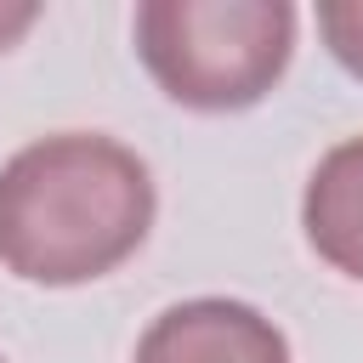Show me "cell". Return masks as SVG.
<instances>
[{"mask_svg": "<svg viewBox=\"0 0 363 363\" xmlns=\"http://www.w3.org/2000/svg\"><path fill=\"white\" fill-rule=\"evenodd\" d=\"M318 34L329 45V57L363 79V0H323L318 6Z\"/></svg>", "mask_w": 363, "mask_h": 363, "instance_id": "5b68a950", "label": "cell"}, {"mask_svg": "<svg viewBox=\"0 0 363 363\" xmlns=\"http://www.w3.org/2000/svg\"><path fill=\"white\" fill-rule=\"evenodd\" d=\"M0 363H6V357H0Z\"/></svg>", "mask_w": 363, "mask_h": 363, "instance_id": "52a82bcc", "label": "cell"}, {"mask_svg": "<svg viewBox=\"0 0 363 363\" xmlns=\"http://www.w3.org/2000/svg\"><path fill=\"white\" fill-rule=\"evenodd\" d=\"M289 0H142L130 17L136 62L193 113L255 108L295 57Z\"/></svg>", "mask_w": 363, "mask_h": 363, "instance_id": "7a4b0ae2", "label": "cell"}, {"mask_svg": "<svg viewBox=\"0 0 363 363\" xmlns=\"http://www.w3.org/2000/svg\"><path fill=\"white\" fill-rule=\"evenodd\" d=\"M34 23H40V6H34V0H0V57H6Z\"/></svg>", "mask_w": 363, "mask_h": 363, "instance_id": "8992f818", "label": "cell"}, {"mask_svg": "<svg viewBox=\"0 0 363 363\" xmlns=\"http://www.w3.org/2000/svg\"><path fill=\"white\" fill-rule=\"evenodd\" d=\"M159 187L108 130H51L0 164V267L40 289L119 272L153 233Z\"/></svg>", "mask_w": 363, "mask_h": 363, "instance_id": "6da1fadb", "label": "cell"}, {"mask_svg": "<svg viewBox=\"0 0 363 363\" xmlns=\"http://www.w3.org/2000/svg\"><path fill=\"white\" fill-rule=\"evenodd\" d=\"M301 233L323 267L363 284V136L335 142L301 193Z\"/></svg>", "mask_w": 363, "mask_h": 363, "instance_id": "277c9868", "label": "cell"}, {"mask_svg": "<svg viewBox=\"0 0 363 363\" xmlns=\"http://www.w3.org/2000/svg\"><path fill=\"white\" fill-rule=\"evenodd\" d=\"M136 363H295L289 335L250 301L233 295H193L164 306L142 340Z\"/></svg>", "mask_w": 363, "mask_h": 363, "instance_id": "3957f363", "label": "cell"}]
</instances>
